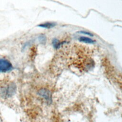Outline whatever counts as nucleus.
<instances>
[{
  "mask_svg": "<svg viewBox=\"0 0 122 122\" xmlns=\"http://www.w3.org/2000/svg\"><path fill=\"white\" fill-rule=\"evenodd\" d=\"M56 25V23L55 22H45L43 23H41L38 26L39 27H42V28H47V29H50L53 28Z\"/></svg>",
  "mask_w": 122,
  "mask_h": 122,
  "instance_id": "nucleus-5",
  "label": "nucleus"
},
{
  "mask_svg": "<svg viewBox=\"0 0 122 122\" xmlns=\"http://www.w3.org/2000/svg\"><path fill=\"white\" fill-rule=\"evenodd\" d=\"M78 33H80L81 34H85V35H89L90 36H93V35L90 32H88V31H85V30H81L80 31H78Z\"/></svg>",
  "mask_w": 122,
  "mask_h": 122,
  "instance_id": "nucleus-7",
  "label": "nucleus"
},
{
  "mask_svg": "<svg viewBox=\"0 0 122 122\" xmlns=\"http://www.w3.org/2000/svg\"><path fill=\"white\" fill-rule=\"evenodd\" d=\"M12 68L11 63L8 60L0 59V72H6Z\"/></svg>",
  "mask_w": 122,
  "mask_h": 122,
  "instance_id": "nucleus-2",
  "label": "nucleus"
},
{
  "mask_svg": "<svg viewBox=\"0 0 122 122\" xmlns=\"http://www.w3.org/2000/svg\"><path fill=\"white\" fill-rule=\"evenodd\" d=\"M52 44L55 49L59 48L61 46V42L57 39H54L52 41Z\"/></svg>",
  "mask_w": 122,
  "mask_h": 122,
  "instance_id": "nucleus-6",
  "label": "nucleus"
},
{
  "mask_svg": "<svg viewBox=\"0 0 122 122\" xmlns=\"http://www.w3.org/2000/svg\"><path fill=\"white\" fill-rule=\"evenodd\" d=\"M79 41L81 42L86 43H89V44H93L94 43L95 41L92 39L90 38L85 37V36H81L78 39Z\"/></svg>",
  "mask_w": 122,
  "mask_h": 122,
  "instance_id": "nucleus-4",
  "label": "nucleus"
},
{
  "mask_svg": "<svg viewBox=\"0 0 122 122\" xmlns=\"http://www.w3.org/2000/svg\"><path fill=\"white\" fill-rule=\"evenodd\" d=\"M38 94L48 102L51 101V94L50 92L46 89H41L38 91Z\"/></svg>",
  "mask_w": 122,
  "mask_h": 122,
  "instance_id": "nucleus-3",
  "label": "nucleus"
},
{
  "mask_svg": "<svg viewBox=\"0 0 122 122\" xmlns=\"http://www.w3.org/2000/svg\"><path fill=\"white\" fill-rule=\"evenodd\" d=\"M16 89V84L14 83L10 82L0 88V94L3 98H9L15 93Z\"/></svg>",
  "mask_w": 122,
  "mask_h": 122,
  "instance_id": "nucleus-1",
  "label": "nucleus"
}]
</instances>
